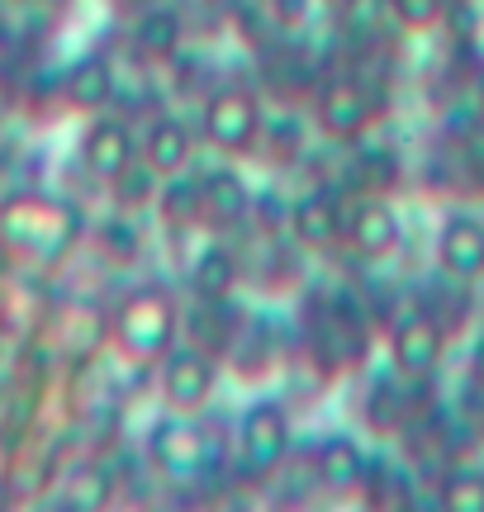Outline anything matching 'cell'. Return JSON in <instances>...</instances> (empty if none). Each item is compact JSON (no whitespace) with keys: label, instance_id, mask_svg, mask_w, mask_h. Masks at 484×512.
Returning a JSON list of instances; mask_svg holds the SVG:
<instances>
[{"label":"cell","instance_id":"obj_1","mask_svg":"<svg viewBox=\"0 0 484 512\" xmlns=\"http://www.w3.org/2000/svg\"><path fill=\"white\" fill-rule=\"evenodd\" d=\"M86 223L81 209L43 190H15L10 200H0V247L29 261V266H57L62 256H72L81 242Z\"/></svg>","mask_w":484,"mask_h":512},{"label":"cell","instance_id":"obj_2","mask_svg":"<svg viewBox=\"0 0 484 512\" xmlns=\"http://www.w3.org/2000/svg\"><path fill=\"white\" fill-rule=\"evenodd\" d=\"M181 342V304L167 285H133L110 313V347L119 361L157 366Z\"/></svg>","mask_w":484,"mask_h":512},{"label":"cell","instance_id":"obj_3","mask_svg":"<svg viewBox=\"0 0 484 512\" xmlns=\"http://www.w3.org/2000/svg\"><path fill=\"white\" fill-rule=\"evenodd\" d=\"M143 451H148L152 470L171 484H195L209 475L214 465V441L200 427V413H171L162 408L143 432Z\"/></svg>","mask_w":484,"mask_h":512},{"label":"cell","instance_id":"obj_4","mask_svg":"<svg viewBox=\"0 0 484 512\" xmlns=\"http://www.w3.org/2000/svg\"><path fill=\"white\" fill-rule=\"evenodd\" d=\"M261 128H266V110H261L257 91L247 86H214L205 95L200 110V138H205L219 157H252L261 147Z\"/></svg>","mask_w":484,"mask_h":512},{"label":"cell","instance_id":"obj_5","mask_svg":"<svg viewBox=\"0 0 484 512\" xmlns=\"http://www.w3.org/2000/svg\"><path fill=\"white\" fill-rule=\"evenodd\" d=\"M152 370H157V399L171 413H205L214 394H219V380H224V361L209 356L205 347L186 342V337Z\"/></svg>","mask_w":484,"mask_h":512},{"label":"cell","instance_id":"obj_6","mask_svg":"<svg viewBox=\"0 0 484 512\" xmlns=\"http://www.w3.org/2000/svg\"><path fill=\"white\" fill-rule=\"evenodd\" d=\"M238 451L247 460V470L257 475H276L280 465L295 451V422L285 413V403L271 394H257L238 413Z\"/></svg>","mask_w":484,"mask_h":512},{"label":"cell","instance_id":"obj_7","mask_svg":"<svg viewBox=\"0 0 484 512\" xmlns=\"http://www.w3.org/2000/svg\"><path fill=\"white\" fill-rule=\"evenodd\" d=\"M451 332L432 318L428 309H404L385 332V351H390V366L404 375V380H432L442 361H447Z\"/></svg>","mask_w":484,"mask_h":512},{"label":"cell","instance_id":"obj_8","mask_svg":"<svg viewBox=\"0 0 484 512\" xmlns=\"http://www.w3.org/2000/svg\"><path fill=\"white\" fill-rule=\"evenodd\" d=\"M375 114H380V100L366 81H356V76H333V81H323L314 95V124L323 138H333V143H356V138H366L375 124Z\"/></svg>","mask_w":484,"mask_h":512},{"label":"cell","instance_id":"obj_9","mask_svg":"<svg viewBox=\"0 0 484 512\" xmlns=\"http://www.w3.org/2000/svg\"><path fill=\"white\" fill-rule=\"evenodd\" d=\"M432 266L451 280L484 285V214L475 209H447L432 238Z\"/></svg>","mask_w":484,"mask_h":512},{"label":"cell","instance_id":"obj_10","mask_svg":"<svg viewBox=\"0 0 484 512\" xmlns=\"http://www.w3.org/2000/svg\"><path fill=\"white\" fill-rule=\"evenodd\" d=\"M342 238L352 242L366 261H385V256H394L404 247V214H399V204L385 190H366V195H356L347 204Z\"/></svg>","mask_w":484,"mask_h":512},{"label":"cell","instance_id":"obj_11","mask_svg":"<svg viewBox=\"0 0 484 512\" xmlns=\"http://www.w3.org/2000/svg\"><path fill=\"white\" fill-rule=\"evenodd\" d=\"M342 228H347V204L333 185H314L290 200V214H285V233L299 252H328L342 242Z\"/></svg>","mask_w":484,"mask_h":512},{"label":"cell","instance_id":"obj_12","mask_svg":"<svg viewBox=\"0 0 484 512\" xmlns=\"http://www.w3.org/2000/svg\"><path fill=\"white\" fill-rule=\"evenodd\" d=\"M81 162L100 185H110L129 162H138V133L119 114H91V124L81 133Z\"/></svg>","mask_w":484,"mask_h":512},{"label":"cell","instance_id":"obj_13","mask_svg":"<svg viewBox=\"0 0 484 512\" xmlns=\"http://www.w3.org/2000/svg\"><path fill=\"white\" fill-rule=\"evenodd\" d=\"M252 185H247V176H242L238 166H233V157H228V166H209V171H200V200H205V228H214V233H233V228H242V223L252 219Z\"/></svg>","mask_w":484,"mask_h":512},{"label":"cell","instance_id":"obj_14","mask_svg":"<svg viewBox=\"0 0 484 512\" xmlns=\"http://www.w3.org/2000/svg\"><path fill=\"white\" fill-rule=\"evenodd\" d=\"M119 100V67L100 53H81L62 67V105L76 114H100Z\"/></svg>","mask_w":484,"mask_h":512},{"label":"cell","instance_id":"obj_15","mask_svg":"<svg viewBox=\"0 0 484 512\" xmlns=\"http://www.w3.org/2000/svg\"><path fill=\"white\" fill-rule=\"evenodd\" d=\"M242 285V256L224 238H205L186 261V290L190 299H238Z\"/></svg>","mask_w":484,"mask_h":512},{"label":"cell","instance_id":"obj_16","mask_svg":"<svg viewBox=\"0 0 484 512\" xmlns=\"http://www.w3.org/2000/svg\"><path fill=\"white\" fill-rule=\"evenodd\" d=\"M195 147H200V138H195V128H190L181 114H157V119H148L143 133H138V157H143L157 176L190 171Z\"/></svg>","mask_w":484,"mask_h":512},{"label":"cell","instance_id":"obj_17","mask_svg":"<svg viewBox=\"0 0 484 512\" xmlns=\"http://www.w3.org/2000/svg\"><path fill=\"white\" fill-rule=\"evenodd\" d=\"M224 361H228V370L238 375V380H271L280 370V361H285V342H280V332L266 323V318H257V313H247L242 318V328H238V337H233V347L224 351Z\"/></svg>","mask_w":484,"mask_h":512},{"label":"cell","instance_id":"obj_18","mask_svg":"<svg viewBox=\"0 0 484 512\" xmlns=\"http://www.w3.org/2000/svg\"><path fill=\"white\" fill-rule=\"evenodd\" d=\"M242 318L247 313H238L233 299H190V309H181V337L224 361V351L233 347Z\"/></svg>","mask_w":484,"mask_h":512},{"label":"cell","instance_id":"obj_19","mask_svg":"<svg viewBox=\"0 0 484 512\" xmlns=\"http://www.w3.org/2000/svg\"><path fill=\"white\" fill-rule=\"evenodd\" d=\"M314 475H318L323 489L347 494V489H361V484H366V475H371V456H366V446H361L352 432H333V437L318 441Z\"/></svg>","mask_w":484,"mask_h":512},{"label":"cell","instance_id":"obj_20","mask_svg":"<svg viewBox=\"0 0 484 512\" xmlns=\"http://www.w3.org/2000/svg\"><path fill=\"white\" fill-rule=\"evenodd\" d=\"M133 48L148 57V62H162V67H167L171 57L186 48V15L171 10V5L148 0V5L138 10V19H133Z\"/></svg>","mask_w":484,"mask_h":512},{"label":"cell","instance_id":"obj_21","mask_svg":"<svg viewBox=\"0 0 484 512\" xmlns=\"http://www.w3.org/2000/svg\"><path fill=\"white\" fill-rule=\"evenodd\" d=\"M152 214H157V223H162L167 233H181V238H190L195 228H205L200 176H186V171L162 176V185H157V200H152Z\"/></svg>","mask_w":484,"mask_h":512},{"label":"cell","instance_id":"obj_22","mask_svg":"<svg viewBox=\"0 0 484 512\" xmlns=\"http://www.w3.org/2000/svg\"><path fill=\"white\" fill-rule=\"evenodd\" d=\"M399 370L390 366V375H375L371 389H366V403H361V413H366V427H371L375 437H394L399 427H409L413 408H409V389Z\"/></svg>","mask_w":484,"mask_h":512},{"label":"cell","instance_id":"obj_23","mask_svg":"<svg viewBox=\"0 0 484 512\" xmlns=\"http://www.w3.org/2000/svg\"><path fill=\"white\" fill-rule=\"evenodd\" d=\"M157 185H162V176H157V171L138 157V162H129L110 181V200H114V209H124V214H138V219H143V214H152Z\"/></svg>","mask_w":484,"mask_h":512},{"label":"cell","instance_id":"obj_24","mask_svg":"<svg viewBox=\"0 0 484 512\" xmlns=\"http://www.w3.org/2000/svg\"><path fill=\"white\" fill-rule=\"evenodd\" d=\"M91 238L100 242V252L110 256V261H119V266H129V261L143 256V223H138V214H124V209H114L110 219L95 223Z\"/></svg>","mask_w":484,"mask_h":512},{"label":"cell","instance_id":"obj_25","mask_svg":"<svg viewBox=\"0 0 484 512\" xmlns=\"http://www.w3.org/2000/svg\"><path fill=\"white\" fill-rule=\"evenodd\" d=\"M385 10L399 29H413V34H428L442 19L451 15V0H385Z\"/></svg>","mask_w":484,"mask_h":512},{"label":"cell","instance_id":"obj_26","mask_svg":"<svg viewBox=\"0 0 484 512\" xmlns=\"http://www.w3.org/2000/svg\"><path fill=\"white\" fill-rule=\"evenodd\" d=\"M399 157H394L385 143H366L361 152H356V176L366 181V190H390L394 181H399Z\"/></svg>","mask_w":484,"mask_h":512},{"label":"cell","instance_id":"obj_27","mask_svg":"<svg viewBox=\"0 0 484 512\" xmlns=\"http://www.w3.org/2000/svg\"><path fill=\"white\" fill-rule=\"evenodd\" d=\"M114 479L105 465H76L72 470V503L76 508H100L105 498H110Z\"/></svg>","mask_w":484,"mask_h":512},{"label":"cell","instance_id":"obj_28","mask_svg":"<svg viewBox=\"0 0 484 512\" xmlns=\"http://www.w3.org/2000/svg\"><path fill=\"white\" fill-rule=\"evenodd\" d=\"M442 503L447 508H484V475L480 470H456V475L447 479V489H442Z\"/></svg>","mask_w":484,"mask_h":512},{"label":"cell","instance_id":"obj_29","mask_svg":"<svg viewBox=\"0 0 484 512\" xmlns=\"http://www.w3.org/2000/svg\"><path fill=\"white\" fill-rule=\"evenodd\" d=\"M318 5H323V0H266V15H271L276 29L299 34V29H309V24H314Z\"/></svg>","mask_w":484,"mask_h":512},{"label":"cell","instance_id":"obj_30","mask_svg":"<svg viewBox=\"0 0 484 512\" xmlns=\"http://www.w3.org/2000/svg\"><path fill=\"white\" fill-rule=\"evenodd\" d=\"M323 5H352V0H323Z\"/></svg>","mask_w":484,"mask_h":512},{"label":"cell","instance_id":"obj_31","mask_svg":"<svg viewBox=\"0 0 484 512\" xmlns=\"http://www.w3.org/2000/svg\"><path fill=\"white\" fill-rule=\"evenodd\" d=\"M480 309H484V294H480Z\"/></svg>","mask_w":484,"mask_h":512},{"label":"cell","instance_id":"obj_32","mask_svg":"<svg viewBox=\"0 0 484 512\" xmlns=\"http://www.w3.org/2000/svg\"><path fill=\"white\" fill-rule=\"evenodd\" d=\"M10 5H19V0H10Z\"/></svg>","mask_w":484,"mask_h":512}]
</instances>
